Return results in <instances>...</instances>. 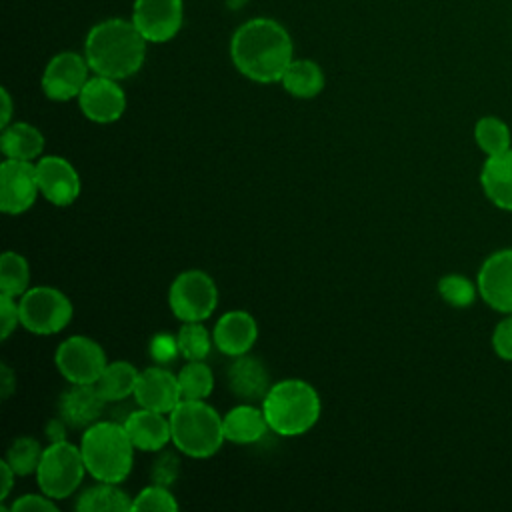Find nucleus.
<instances>
[{
    "label": "nucleus",
    "mask_w": 512,
    "mask_h": 512,
    "mask_svg": "<svg viewBox=\"0 0 512 512\" xmlns=\"http://www.w3.org/2000/svg\"><path fill=\"white\" fill-rule=\"evenodd\" d=\"M212 340L214 346L230 358L248 354L258 340L256 318L246 310H228L216 320Z\"/></svg>",
    "instance_id": "nucleus-18"
},
{
    "label": "nucleus",
    "mask_w": 512,
    "mask_h": 512,
    "mask_svg": "<svg viewBox=\"0 0 512 512\" xmlns=\"http://www.w3.org/2000/svg\"><path fill=\"white\" fill-rule=\"evenodd\" d=\"M180 354L178 350V340L172 334H154V338L150 340V356L158 362V364H168L172 362L176 356Z\"/></svg>",
    "instance_id": "nucleus-37"
},
{
    "label": "nucleus",
    "mask_w": 512,
    "mask_h": 512,
    "mask_svg": "<svg viewBox=\"0 0 512 512\" xmlns=\"http://www.w3.org/2000/svg\"><path fill=\"white\" fill-rule=\"evenodd\" d=\"M130 20L148 42H168L182 26L184 4L182 0H134Z\"/></svg>",
    "instance_id": "nucleus-12"
},
{
    "label": "nucleus",
    "mask_w": 512,
    "mask_h": 512,
    "mask_svg": "<svg viewBox=\"0 0 512 512\" xmlns=\"http://www.w3.org/2000/svg\"><path fill=\"white\" fill-rule=\"evenodd\" d=\"M178 474H180V458L174 452L162 448L152 464V470H150L152 484L170 488L178 480Z\"/></svg>",
    "instance_id": "nucleus-34"
},
{
    "label": "nucleus",
    "mask_w": 512,
    "mask_h": 512,
    "mask_svg": "<svg viewBox=\"0 0 512 512\" xmlns=\"http://www.w3.org/2000/svg\"><path fill=\"white\" fill-rule=\"evenodd\" d=\"M178 508L176 496L170 492V488L160 484H150L132 498V512H176Z\"/></svg>",
    "instance_id": "nucleus-33"
},
{
    "label": "nucleus",
    "mask_w": 512,
    "mask_h": 512,
    "mask_svg": "<svg viewBox=\"0 0 512 512\" xmlns=\"http://www.w3.org/2000/svg\"><path fill=\"white\" fill-rule=\"evenodd\" d=\"M12 512H56V500L46 496L44 492L40 494H22L10 504Z\"/></svg>",
    "instance_id": "nucleus-38"
},
{
    "label": "nucleus",
    "mask_w": 512,
    "mask_h": 512,
    "mask_svg": "<svg viewBox=\"0 0 512 512\" xmlns=\"http://www.w3.org/2000/svg\"><path fill=\"white\" fill-rule=\"evenodd\" d=\"M492 348L498 358L512 360V314H506L492 332Z\"/></svg>",
    "instance_id": "nucleus-36"
},
{
    "label": "nucleus",
    "mask_w": 512,
    "mask_h": 512,
    "mask_svg": "<svg viewBox=\"0 0 512 512\" xmlns=\"http://www.w3.org/2000/svg\"><path fill=\"white\" fill-rule=\"evenodd\" d=\"M38 196L36 162L4 158L0 164V210L8 216L24 214Z\"/></svg>",
    "instance_id": "nucleus-10"
},
{
    "label": "nucleus",
    "mask_w": 512,
    "mask_h": 512,
    "mask_svg": "<svg viewBox=\"0 0 512 512\" xmlns=\"http://www.w3.org/2000/svg\"><path fill=\"white\" fill-rule=\"evenodd\" d=\"M480 184L496 208L512 212V148L498 156H486L480 170Z\"/></svg>",
    "instance_id": "nucleus-22"
},
{
    "label": "nucleus",
    "mask_w": 512,
    "mask_h": 512,
    "mask_svg": "<svg viewBox=\"0 0 512 512\" xmlns=\"http://www.w3.org/2000/svg\"><path fill=\"white\" fill-rule=\"evenodd\" d=\"M0 96H2V116H0V124L2 128H6L10 124V118H12V98L8 94L6 88L0 90Z\"/></svg>",
    "instance_id": "nucleus-41"
},
{
    "label": "nucleus",
    "mask_w": 512,
    "mask_h": 512,
    "mask_svg": "<svg viewBox=\"0 0 512 512\" xmlns=\"http://www.w3.org/2000/svg\"><path fill=\"white\" fill-rule=\"evenodd\" d=\"M222 426L224 438L234 444H254L270 430L262 406L252 402H242L230 408L222 416Z\"/></svg>",
    "instance_id": "nucleus-21"
},
{
    "label": "nucleus",
    "mask_w": 512,
    "mask_h": 512,
    "mask_svg": "<svg viewBox=\"0 0 512 512\" xmlns=\"http://www.w3.org/2000/svg\"><path fill=\"white\" fill-rule=\"evenodd\" d=\"M134 400L140 408L170 414L182 402L178 374L164 368L162 364L140 370L134 388Z\"/></svg>",
    "instance_id": "nucleus-16"
},
{
    "label": "nucleus",
    "mask_w": 512,
    "mask_h": 512,
    "mask_svg": "<svg viewBox=\"0 0 512 512\" xmlns=\"http://www.w3.org/2000/svg\"><path fill=\"white\" fill-rule=\"evenodd\" d=\"M216 304V282L204 270H184L170 284L168 306L180 322H204L212 316Z\"/></svg>",
    "instance_id": "nucleus-8"
},
{
    "label": "nucleus",
    "mask_w": 512,
    "mask_h": 512,
    "mask_svg": "<svg viewBox=\"0 0 512 512\" xmlns=\"http://www.w3.org/2000/svg\"><path fill=\"white\" fill-rule=\"evenodd\" d=\"M20 326L18 298L0 294V338L8 340L10 334Z\"/></svg>",
    "instance_id": "nucleus-35"
},
{
    "label": "nucleus",
    "mask_w": 512,
    "mask_h": 512,
    "mask_svg": "<svg viewBox=\"0 0 512 512\" xmlns=\"http://www.w3.org/2000/svg\"><path fill=\"white\" fill-rule=\"evenodd\" d=\"M14 478H16V472L10 468V464L6 460L0 462V500L4 502L12 490V484H14Z\"/></svg>",
    "instance_id": "nucleus-39"
},
{
    "label": "nucleus",
    "mask_w": 512,
    "mask_h": 512,
    "mask_svg": "<svg viewBox=\"0 0 512 512\" xmlns=\"http://www.w3.org/2000/svg\"><path fill=\"white\" fill-rule=\"evenodd\" d=\"M76 100L80 112L96 124L116 122L126 110V94L118 80L98 74L88 78Z\"/></svg>",
    "instance_id": "nucleus-14"
},
{
    "label": "nucleus",
    "mask_w": 512,
    "mask_h": 512,
    "mask_svg": "<svg viewBox=\"0 0 512 512\" xmlns=\"http://www.w3.org/2000/svg\"><path fill=\"white\" fill-rule=\"evenodd\" d=\"M30 288V266L26 258L14 250L0 256V294L20 298Z\"/></svg>",
    "instance_id": "nucleus-27"
},
{
    "label": "nucleus",
    "mask_w": 512,
    "mask_h": 512,
    "mask_svg": "<svg viewBox=\"0 0 512 512\" xmlns=\"http://www.w3.org/2000/svg\"><path fill=\"white\" fill-rule=\"evenodd\" d=\"M476 286L492 310L512 314V248L496 250L482 262Z\"/></svg>",
    "instance_id": "nucleus-13"
},
{
    "label": "nucleus",
    "mask_w": 512,
    "mask_h": 512,
    "mask_svg": "<svg viewBox=\"0 0 512 512\" xmlns=\"http://www.w3.org/2000/svg\"><path fill=\"white\" fill-rule=\"evenodd\" d=\"M106 404L96 384H70L58 398V416L68 428L86 430L100 420Z\"/></svg>",
    "instance_id": "nucleus-17"
},
{
    "label": "nucleus",
    "mask_w": 512,
    "mask_h": 512,
    "mask_svg": "<svg viewBox=\"0 0 512 512\" xmlns=\"http://www.w3.org/2000/svg\"><path fill=\"white\" fill-rule=\"evenodd\" d=\"M36 172L40 196H44L50 204L64 208L76 202V198L80 196V176L64 156H40L36 160Z\"/></svg>",
    "instance_id": "nucleus-15"
},
{
    "label": "nucleus",
    "mask_w": 512,
    "mask_h": 512,
    "mask_svg": "<svg viewBox=\"0 0 512 512\" xmlns=\"http://www.w3.org/2000/svg\"><path fill=\"white\" fill-rule=\"evenodd\" d=\"M60 376L70 384H94L106 368L104 348L90 336H68L54 354Z\"/></svg>",
    "instance_id": "nucleus-9"
},
{
    "label": "nucleus",
    "mask_w": 512,
    "mask_h": 512,
    "mask_svg": "<svg viewBox=\"0 0 512 512\" xmlns=\"http://www.w3.org/2000/svg\"><path fill=\"white\" fill-rule=\"evenodd\" d=\"M0 150L4 158L34 162L44 150V136L28 122H10L6 128H2Z\"/></svg>",
    "instance_id": "nucleus-23"
},
{
    "label": "nucleus",
    "mask_w": 512,
    "mask_h": 512,
    "mask_svg": "<svg viewBox=\"0 0 512 512\" xmlns=\"http://www.w3.org/2000/svg\"><path fill=\"white\" fill-rule=\"evenodd\" d=\"M14 390H16V376L10 370V366L2 364L0 366V394H2V400H6Z\"/></svg>",
    "instance_id": "nucleus-40"
},
{
    "label": "nucleus",
    "mask_w": 512,
    "mask_h": 512,
    "mask_svg": "<svg viewBox=\"0 0 512 512\" xmlns=\"http://www.w3.org/2000/svg\"><path fill=\"white\" fill-rule=\"evenodd\" d=\"M78 512H128L132 510V498L120 488V484L98 482L86 488L76 500Z\"/></svg>",
    "instance_id": "nucleus-26"
},
{
    "label": "nucleus",
    "mask_w": 512,
    "mask_h": 512,
    "mask_svg": "<svg viewBox=\"0 0 512 512\" xmlns=\"http://www.w3.org/2000/svg\"><path fill=\"white\" fill-rule=\"evenodd\" d=\"M86 472L88 470L80 446L68 440H58L44 448L42 460L34 474L40 492L52 500H64L80 488Z\"/></svg>",
    "instance_id": "nucleus-6"
},
{
    "label": "nucleus",
    "mask_w": 512,
    "mask_h": 512,
    "mask_svg": "<svg viewBox=\"0 0 512 512\" xmlns=\"http://www.w3.org/2000/svg\"><path fill=\"white\" fill-rule=\"evenodd\" d=\"M262 410L274 434L294 438L306 434L320 418L322 402L316 388L300 378H284L270 386Z\"/></svg>",
    "instance_id": "nucleus-3"
},
{
    "label": "nucleus",
    "mask_w": 512,
    "mask_h": 512,
    "mask_svg": "<svg viewBox=\"0 0 512 512\" xmlns=\"http://www.w3.org/2000/svg\"><path fill=\"white\" fill-rule=\"evenodd\" d=\"M122 424H124L136 450L160 452L162 448H166V444L172 442L168 414L138 406L136 410H132L126 416V420Z\"/></svg>",
    "instance_id": "nucleus-19"
},
{
    "label": "nucleus",
    "mask_w": 512,
    "mask_h": 512,
    "mask_svg": "<svg viewBox=\"0 0 512 512\" xmlns=\"http://www.w3.org/2000/svg\"><path fill=\"white\" fill-rule=\"evenodd\" d=\"M134 444L120 422L98 420L82 430L80 452L88 474L98 482L120 484L132 470Z\"/></svg>",
    "instance_id": "nucleus-4"
},
{
    "label": "nucleus",
    "mask_w": 512,
    "mask_h": 512,
    "mask_svg": "<svg viewBox=\"0 0 512 512\" xmlns=\"http://www.w3.org/2000/svg\"><path fill=\"white\" fill-rule=\"evenodd\" d=\"M42 454H44V448L40 446V442L36 438L18 436L8 446L4 460L10 464V468L16 472V476H28L38 470Z\"/></svg>",
    "instance_id": "nucleus-30"
},
{
    "label": "nucleus",
    "mask_w": 512,
    "mask_h": 512,
    "mask_svg": "<svg viewBox=\"0 0 512 512\" xmlns=\"http://www.w3.org/2000/svg\"><path fill=\"white\" fill-rule=\"evenodd\" d=\"M476 292H478V286L472 284L470 278L456 272L446 274L438 280L440 298L454 308H468L474 302Z\"/></svg>",
    "instance_id": "nucleus-32"
},
{
    "label": "nucleus",
    "mask_w": 512,
    "mask_h": 512,
    "mask_svg": "<svg viewBox=\"0 0 512 512\" xmlns=\"http://www.w3.org/2000/svg\"><path fill=\"white\" fill-rule=\"evenodd\" d=\"M176 340L178 350L186 360H204L214 344L212 334L206 330L204 322H182Z\"/></svg>",
    "instance_id": "nucleus-31"
},
{
    "label": "nucleus",
    "mask_w": 512,
    "mask_h": 512,
    "mask_svg": "<svg viewBox=\"0 0 512 512\" xmlns=\"http://www.w3.org/2000/svg\"><path fill=\"white\" fill-rule=\"evenodd\" d=\"M474 140L486 156H498L512 148L510 128L498 116H482L474 124Z\"/></svg>",
    "instance_id": "nucleus-29"
},
{
    "label": "nucleus",
    "mask_w": 512,
    "mask_h": 512,
    "mask_svg": "<svg viewBox=\"0 0 512 512\" xmlns=\"http://www.w3.org/2000/svg\"><path fill=\"white\" fill-rule=\"evenodd\" d=\"M146 42L132 20L108 18L90 28L84 56L94 74L122 80L142 68Z\"/></svg>",
    "instance_id": "nucleus-2"
},
{
    "label": "nucleus",
    "mask_w": 512,
    "mask_h": 512,
    "mask_svg": "<svg viewBox=\"0 0 512 512\" xmlns=\"http://www.w3.org/2000/svg\"><path fill=\"white\" fill-rule=\"evenodd\" d=\"M88 60L84 54L66 50L52 56L42 72V92L54 102H68L78 98L84 84L88 82Z\"/></svg>",
    "instance_id": "nucleus-11"
},
{
    "label": "nucleus",
    "mask_w": 512,
    "mask_h": 512,
    "mask_svg": "<svg viewBox=\"0 0 512 512\" xmlns=\"http://www.w3.org/2000/svg\"><path fill=\"white\" fill-rule=\"evenodd\" d=\"M280 84L294 98H314L324 88V72L314 60L294 58L284 70Z\"/></svg>",
    "instance_id": "nucleus-24"
},
{
    "label": "nucleus",
    "mask_w": 512,
    "mask_h": 512,
    "mask_svg": "<svg viewBox=\"0 0 512 512\" xmlns=\"http://www.w3.org/2000/svg\"><path fill=\"white\" fill-rule=\"evenodd\" d=\"M182 400H206L214 390V374L204 360H188L178 372Z\"/></svg>",
    "instance_id": "nucleus-28"
},
{
    "label": "nucleus",
    "mask_w": 512,
    "mask_h": 512,
    "mask_svg": "<svg viewBox=\"0 0 512 512\" xmlns=\"http://www.w3.org/2000/svg\"><path fill=\"white\" fill-rule=\"evenodd\" d=\"M226 380H228V388L232 390V394L244 402L262 400L272 386L264 362L250 354L236 356L230 362Z\"/></svg>",
    "instance_id": "nucleus-20"
},
{
    "label": "nucleus",
    "mask_w": 512,
    "mask_h": 512,
    "mask_svg": "<svg viewBox=\"0 0 512 512\" xmlns=\"http://www.w3.org/2000/svg\"><path fill=\"white\" fill-rule=\"evenodd\" d=\"M20 326L38 336L62 332L74 314L70 298L54 286H32L18 298Z\"/></svg>",
    "instance_id": "nucleus-7"
},
{
    "label": "nucleus",
    "mask_w": 512,
    "mask_h": 512,
    "mask_svg": "<svg viewBox=\"0 0 512 512\" xmlns=\"http://www.w3.org/2000/svg\"><path fill=\"white\" fill-rule=\"evenodd\" d=\"M172 444L190 458H210L224 444L222 416L206 400H182L170 414Z\"/></svg>",
    "instance_id": "nucleus-5"
},
{
    "label": "nucleus",
    "mask_w": 512,
    "mask_h": 512,
    "mask_svg": "<svg viewBox=\"0 0 512 512\" xmlns=\"http://www.w3.org/2000/svg\"><path fill=\"white\" fill-rule=\"evenodd\" d=\"M138 374L140 370H136L134 364L126 360H114L106 364V368L94 384L106 402H118L128 396H134Z\"/></svg>",
    "instance_id": "nucleus-25"
},
{
    "label": "nucleus",
    "mask_w": 512,
    "mask_h": 512,
    "mask_svg": "<svg viewBox=\"0 0 512 512\" xmlns=\"http://www.w3.org/2000/svg\"><path fill=\"white\" fill-rule=\"evenodd\" d=\"M230 58L236 70L260 84L280 82L294 60V46L288 30L272 18L244 22L230 40Z\"/></svg>",
    "instance_id": "nucleus-1"
}]
</instances>
